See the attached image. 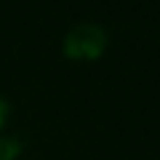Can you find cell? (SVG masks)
Here are the masks:
<instances>
[{"instance_id": "obj_1", "label": "cell", "mask_w": 160, "mask_h": 160, "mask_svg": "<svg viewBox=\"0 0 160 160\" xmlns=\"http://www.w3.org/2000/svg\"><path fill=\"white\" fill-rule=\"evenodd\" d=\"M107 35L99 24H78L64 38V51L72 59H93L104 51Z\"/></svg>"}, {"instance_id": "obj_2", "label": "cell", "mask_w": 160, "mask_h": 160, "mask_svg": "<svg viewBox=\"0 0 160 160\" xmlns=\"http://www.w3.org/2000/svg\"><path fill=\"white\" fill-rule=\"evenodd\" d=\"M22 149V142L16 136H0V160H13Z\"/></svg>"}, {"instance_id": "obj_3", "label": "cell", "mask_w": 160, "mask_h": 160, "mask_svg": "<svg viewBox=\"0 0 160 160\" xmlns=\"http://www.w3.org/2000/svg\"><path fill=\"white\" fill-rule=\"evenodd\" d=\"M6 112H8V102L0 99V123H3V118H6Z\"/></svg>"}]
</instances>
